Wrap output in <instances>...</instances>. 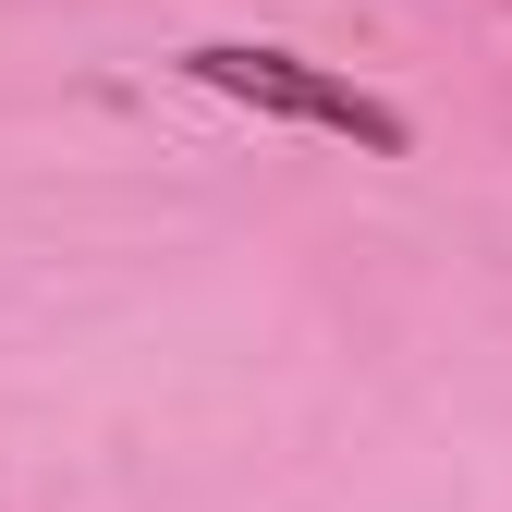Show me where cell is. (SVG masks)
Listing matches in <instances>:
<instances>
[{
  "label": "cell",
  "instance_id": "1",
  "mask_svg": "<svg viewBox=\"0 0 512 512\" xmlns=\"http://www.w3.org/2000/svg\"><path fill=\"white\" fill-rule=\"evenodd\" d=\"M183 74L220 86V98H244V110H281V122H317V135H354V147H378V159L415 147V122H403L391 98L317 74L305 49H269V37H196V49H183Z\"/></svg>",
  "mask_w": 512,
  "mask_h": 512
}]
</instances>
